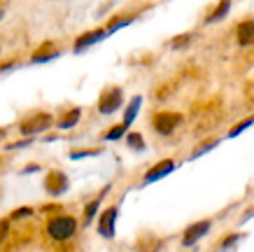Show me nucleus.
Masks as SVG:
<instances>
[{
  "instance_id": "nucleus-22",
  "label": "nucleus",
  "mask_w": 254,
  "mask_h": 252,
  "mask_svg": "<svg viewBox=\"0 0 254 252\" xmlns=\"http://www.w3.org/2000/svg\"><path fill=\"white\" fill-rule=\"evenodd\" d=\"M191 38L193 35H180V38H175L173 40V49H185V47L191 42Z\"/></svg>"
},
{
  "instance_id": "nucleus-4",
  "label": "nucleus",
  "mask_w": 254,
  "mask_h": 252,
  "mask_svg": "<svg viewBox=\"0 0 254 252\" xmlns=\"http://www.w3.org/2000/svg\"><path fill=\"white\" fill-rule=\"evenodd\" d=\"M52 126V115H47V112H40V115H33L31 119H26V122H21V133L23 136H35V133H42V131H47Z\"/></svg>"
},
{
  "instance_id": "nucleus-19",
  "label": "nucleus",
  "mask_w": 254,
  "mask_h": 252,
  "mask_svg": "<svg viewBox=\"0 0 254 252\" xmlns=\"http://www.w3.org/2000/svg\"><path fill=\"white\" fill-rule=\"evenodd\" d=\"M131 21H133L131 16H124V19H112V23L105 28V33H115V31H119V28H124V26H128Z\"/></svg>"
},
{
  "instance_id": "nucleus-3",
  "label": "nucleus",
  "mask_w": 254,
  "mask_h": 252,
  "mask_svg": "<svg viewBox=\"0 0 254 252\" xmlns=\"http://www.w3.org/2000/svg\"><path fill=\"white\" fill-rule=\"evenodd\" d=\"M180 124H182V115L180 112H159L152 119V126H154V131L159 136H170Z\"/></svg>"
},
{
  "instance_id": "nucleus-16",
  "label": "nucleus",
  "mask_w": 254,
  "mask_h": 252,
  "mask_svg": "<svg viewBox=\"0 0 254 252\" xmlns=\"http://www.w3.org/2000/svg\"><path fill=\"white\" fill-rule=\"evenodd\" d=\"M126 131H128L126 124H117V126H112V129L105 133V140H119L122 136H126Z\"/></svg>"
},
{
  "instance_id": "nucleus-13",
  "label": "nucleus",
  "mask_w": 254,
  "mask_h": 252,
  "mask_svg": "<svg viewBox=\"0 0 254 252\" xmlns=\"http://www.w3.org/2000/svg\"><path fill=\"white\" fill-rule=\"evenodd\" d=\"M140 105H142V98H140V96H133V100L128 103V107H126V112H124V122H122V124H126V126H131L133 119H135V115H138Z\"/></svg>"
},
{
  "instance_id": "nucleus-7",
  "label": "nucleus",
  "mask_w": 254,
  "mask_h": 252,
  "mask_svg": "<svg viewBox=\"0 0 254 252\" xmlns=\"http://www.w3.org/2000/svg\"><path fill=\"white\" fill-rule=\"evenodd\" d=\"M175 170V161L173 159H163V161H159L154 168H149L145 173V180L142 182L145 184H152V182H156V180H161V177H166L168 173H173Z\"/></svg>"
},
{
  "instance_id": "nucleus-18",
  "label": "nucleus",
  "mask_w": 254,
  "mask_h": 252,
  "mask_svg": "<svg viewBox=\"0 0 254 252\" xmlns=\"http://www.w3.org/2000/svg\"><path fill=\"white\" fill-rule=\"evenodd\" d=\"M252 124H254V117H247V119H243V122H240L238 126H233V129L229 131V138H236V136H240V133H243V131H245V129H250Z\"/></svg>"
},
{
  "instance_id": "nucleus-14",
  "label": "nucleus",
  "mask_w": 254,
  "mask_h": 252,
  "mask_svg": "<svg viewBox=\"0 0 254 252\" xmlns=\"http://www.w3.org/2000/svg\"><path fill=\"white\" fill-rule=\"evenodd\" d=\"M229 9H231V2H229V0L219 2V5H217V7L212 9V14H208L205 23H215V21H219V19H224V16L229 14Z\"/></svg>"
},
{
  "instance_id": "nucleus-8",
  "label": "nucleus",
  "mask_w": 254,
  "mask_h": 252,
  "mask_svg": "<svg viewBox=\"0 0 254 252\" xmlns=\"http://www.w3.org/2000/svg\"><path fill=\"white\" fill-rule=\"evenodd\" d=\"M208 231H210V222H208V220L196 222V224H191V227H189V229L185 231V238H182V245H187V248H189V245H193V243H196V241H200V238L205 236Z\"/></svg>"
},
{
  "instance_id": "nucleus-27",
  "label": "nucleus",
  "mask_w": 254,
  "mask_h": 252,
  "mask_svg": "<svg viewBox=\"0 0 254 252\" xmlns=\"http://www.w3.org/2000/svg\"><path fill=\"white\" fill-rule=\"evenodd\" d=\"M2 138H5V129H0V140H2Z\"/></svg>"
},
{
  "instance_id": "nucleus-2",
  "label": "nucleus",
  "mask_w": 254,
  "mask_h": 252,
  "mask_svg": "<svg viewBox=\"0 0 254 252\" xmlns=\"http://www.w3.org/2000/svg\"><path fill=\"white\" fill-rule=\"evenodd\" d=\"M122 103H124V91L119 86H112L108 91H103V96H100L98 112L100 115H115L117 110L122 107Z\"/></svg>"
},
{
  "instance_id": "nucleus-23",
  "label": "nucleus",
  "mask_w": 254,
  "mask_h": 252,
  "mask_svg": "<svg viewBox=\"0 0 254 252\" xmlns=\"http://www.w3.org/2000/svg\"><path fill=\"white\" fill-rule=\"evenodd\" d=\"M240 238H243V236H240V234H231V236H229V238H226V241H224V243H222V252H226V250H229V248H233V245L238 243Z\"/></svg>"
},
{
  "instance_id": "nucleus-12",
  "label": "nucleus",
  "mask_w": 254,
  "mask_h": 252,
  "mask_svg": "<svg viewBox=\"0 0 254 252\" xmlns=\"http://www.w3.org/2000/svg\"><path fill=\"white\" fill-rule=\"evenodd\" d=\"M79 117H82V110H79V107H72L70 112H65V115H63V119L56 124V126H59V129H63V131H68V129H72V126L79 122Z\"/></svg>"
},
{
  "instance_id": "nucleus-9",
  "label": "nucleus",
  "mask_w": 254,
  "mask_h": 252,
  "mask_svg": "<svg viewBox=\"0 0 254 252\" xmlns=\"http://www.w3.org/2000/svg\"><path fill=\"white\" fill-rule=\"evenodd\" d=\"M108 33L103 31V28H98V31H91V33H84V35H79L77 40H75V52H84L86 47L96 45V42H100V40L105 38Z\"/></svg>"
},
{
  "instance_id": "nucleus-15",
  "label": "nucleus",
  "mask_w": 254,
  "mask_h": 252,
  "mask_svg": "<svg viewBox=\"0 0 254 252\" xmlns=\"http://www.w3.org/2000/svg\"><path fill=\"white\" fill-rule=\"evenodd\" d=\"M103 199V196H100ZM100 199H93L89 206H86L84 210V224H91V220L96 217V213H98V208H100Z\"/></svg>"
},
{
  "instance_id": "nucleus-17",
  "label": "nucleus",
  "mask_w": 254,
  "mask_h": 252,
  "mask_svg": "<svg viewBox=\"0 0 254 252\" xmlns=\"http://www.w3.org/2000/svg\"><path fill=\"white\" fill-rule=\"evenodd\" d=\"M126 143H128L131 150H140V152L145 150V140H142L140 133H128V136H126Z\"/></svg>"
},
{
  "instance_id": "nucleus-25",
  "label": "nucleus",
  "mask_w": 254,
  "mask_h": 252,
  "mask_svg": "<svg viewBox=\"0 0 254 252\" xmlns=\"http://www.w3.org/2000/svg\"><path fill=\"white\" fill-rule=\"evenodd\" d=\"M33 140L31 138H26V140H19V143H12V145H7V150H19V147H28Z\"/></svg>"
},
{
  "instance_id": "nucleus-6",
  "label": "nucleus",
  "mask_w": 254,
  "mask_h": 252,
  "mask_svg": "<svg viewBox=\"0 0 254 252\" xmlns=\"http://www.w3.org/2000/svg\"><path fill=\"white\" fill-rule=\"evenodd\" d=\"M68 184L70 182H68V177H65V173H61V170H52L45 180V189H47V194H52V196H61V194H65Z\"/></svg>"
},
{
  "instance_id": "nucleus-10",
  "label": "nucleus",
  "mask_w": 254,
  "mask_h": 252,
  "mask_svg": "<svg viewBox=\"0 0 254 252\" xmlns=\"http://www.w3.org/2000/svg\"><path fill=\"white\" fill-rule=\"evenodd\" d=\"M59 56V49H56L52 42H45V45L40 47V52H35L31 56V63H45V61H52Z\"/></svg>"
},
{
  "instance_id": "nucleus-20",
  "label": "nucleus",
  "mask_w": 254,
  "mask_h": 252,
  "mask_svg": "<svg viewBox=\"0 0 254 252\" xmlns=\"http://www.w3.org/2000/svg\"><path fill=\"white\" fill-rule=\"evenodd\" d=\"M219 145V140H205L203 145L198 147V150H193V154H191V159H196V157H200V154H205V152H210L212 147H217Z\"/></svg>"
},
{
  "instance_id": "nucleus-21",
  "label": "nucleus",
  "mask_w": 254,
  "mask_h": 252,
  "mask_svg": "<svg viewBox=\"0 0 254 252\" xmlns=\"http://www.w3.org/2000/svg\"><path fill=\"white\" fill-rule=\"evenodd\" d=\"M33 208H16L14 213L9 215V220H23V217H31Z\"/></svg>"
},
{
  "instance_id": "nucleus-24",
  "label": "nucleus",
  "mask_w": 254,
  "mask_h": 252,
  "mask_svg": "<svg viewBox=\"0 0 254 252\" xmlns=\"http://www.w3.org/2000/svg\"><path fill=\"white\" fill-rule=\"evenodd\" d=\"M100 150H82V152H70V159H82V157H96Z\"/></svg>"
},
{
  "instance_id": "nucleus-1",
  "label": "nucleus",
  "mask_w": 254,
  "mask_h": 252,
  "mask_svg": "<svg viewBox=\"0 0 254 252\" xmlns=\"http://www.w3.org/2000/svg\"><path fill=\"white\" fill-rule=\"evenodd\" d=\"M75 231H77V220L70 215H56L47 224V234L54 241H68L70 236H75Z\"/></svg>"
},
{
  "instance_id": "nucleus-5",
  "label": "nucleus",
  "mask_w": 254,
  "mask_h": 252,
  "mask_svg": "<svg viewBox=\"0 0 254 252\" xmlns=\"http://www.w3.org/2000/svg\"><path fill=\"white\" fill-rule=\"evenodd\" d=\"M117 215H119V210H117V206H110L105 208L103 213H100L98 217V234L103 238H115V227H117Z\"/></svg>"
},
{
  "instance_id": "nucleus-26",
  "label": "nucleus",
  "mask_w": 254,
  "mask_h": 252,
  "mask_svg": "<svg viewBox=\"0 0 254 252\" xmlns=\"http://www.w3.org/2000/svg\"><path fill=\"white\" fill-rule=\"evenodd\" d=\"M7 231H9V220L0 222V241H5V236H7Z\"/></svg>"
},
{
  "instance_id": "nucleus-11",
  "label": "nucleus",
  "mask_w": 254,
  "mask_h": 252,
  "mask_svg": "<svg viewBox=\"0 0 254 252\" xmlns=\"http://www.w3.org/2000/svg\"><path fill=\"white\" fill-rule=\"evenodd\" d=\"M236 35H238V42H240L243 47L252 45V42H254V21H243V23L238 26Z\"/></svg>"
},
{
  "instance_id": "nucleus-28",
  "label": "nucleus",
  "mask_w": 254,
  "mask_h": 252,
  "mask_svg": "<svg viewBox=\"0 0 254 252\" xmlns=\"http://www.w3.org/2000/svg\"><path fill=\"white\" fill-rule=\"evenodd\" d=\"M2 14H5V12H2V9H0V19H2Z\"/></svg>"
}]
</instances>
